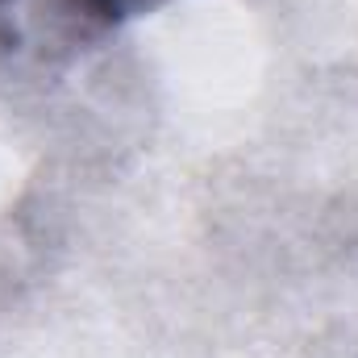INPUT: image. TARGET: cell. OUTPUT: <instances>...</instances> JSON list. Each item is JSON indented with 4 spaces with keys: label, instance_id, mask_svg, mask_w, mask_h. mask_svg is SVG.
<instances>
[{
    "label": "cell",
    "instance_id": "cell-1",
    "mask_svg": "<svg viewBox=\"0 0 358 358\" xmlns=\"http://www.w3.org/2000/svg\"><path fill=\"white\" fill-rule=\"evenodd\" d=\"M163 0H0V55L55 63L117 34Z\"/></svg>",
    "mask_w": 358,
    "mask_h": 358
}]
</instances>
